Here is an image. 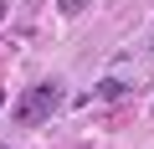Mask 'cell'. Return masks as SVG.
<instances>
[{
	"label": "cell",
	"instance_id": "obj_5",
	"mask_svg": "<svg viewBox=\"0 0 154 149\" xmlns=\"http://www.w3.org/2000/svg\"><path fill=\"white\" fill-rule=\"evenodd\" d=\"M0 21H5V0H0Z\"/></svg>",
	"mask_w": 154,
	"mask_h": 149
},
{
	"label": "cell",
	"instance_id": "obj_2",
	"mask_svg": "<svg viewBox=\"0 0 154 149\" xmlns=\"http://www.w3.org/2000/svg\"><path fill=\"white\" fill-rule=\"evenodd\" d=\"M123 93H128V82H123V77H108V82H98V88H93V98H108V103H113V98H123Z\"/></svg>",
	"mask_w": 154,
	"mask_h": 149
},
{
	"label": "cell",
	"instance_id": "obj_1",
	"mask_svg": "<svg viewBox=\"0 0 154 149\" xmlns=\"http://www.w3.org/2000/svg\"><path fill=\"white\" fill-rule=\"evenodd\" d=\"M57 108H62V82H36V88L16 103V123H21V129H41Z\"/></svg>",
	"mask_w": 154,
	"mask_h": 149
},
{
	"label": "cell",
	"instance_id": "obj_4",
	"mask_svg": "<svg viewBox=\"0 0 154 149\" xmlns=\"http://www.w3.org/2000/svg\"><path fill=\"white\" fill-rule=\"evenodd\" d=\"M149 57H154V31H149Z\"/></svg>",
	"mask_w": 154,
	"mask_h": 149
},
{
	"label": "cell",
	"instance_id": "obj_3",
	"mask_svg": "<svg viewBox=\"0 0 154 149\" xmlns=\"http://www.w3.org/2000/svg\"><path fill=\"white\" fill-rule=\"evenodd\" d=\"M88 5H93V0H57V11H62V16H82Z\"/></svg>",
	"mask_w": 154,
	"mask_h": 149
}]
</instances>
